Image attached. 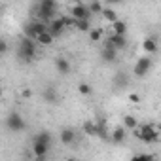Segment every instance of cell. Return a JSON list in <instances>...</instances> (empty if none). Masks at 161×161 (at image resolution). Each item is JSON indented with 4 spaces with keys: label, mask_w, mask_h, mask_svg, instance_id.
<instances>
[{
    "label": "cell",
    "mask_w": 161,
    "mask_h": 161,
    "mask_svg": "<svg viewBox=\"0 0 161 161\" xmlns=\"http://www.w3.org/2000/svg\"><path fill=\"white\" fill-rule=\"evenodd\" d=\"M17 57H19V61H23V63L34 61V59H36V42H34L32 38H27V36H25V38L19 42Z\"/></svg>",
    "instance_id": "1"
},
{
    "label": "cell",
    "mask_w": 161,
    "mask_h": 161,
    "mask_svg": "<svg viewBox=\"0 0 161 161\" xmlns=\"http://www.w3.org/2000/svg\"><path fill=\"white\" fill-rule=\"evenodd\" d=\"M135 135L142 142H146V144H155L159 140V127L157 125H152V123H146V125H140V127L136 125Z\"/></svg>",
    "instance_id": "2"
},
{
    "label": "cell",
    "mask_w": 161,
    "mask_h": 161,
    "mask_svg": "<svg viewBox=\"0 0 161 161\" xmlns=\"http://www.w3.org/2000/svg\"><path fill=\"white\" fill-rule=\"evenodd\" d=\"M57 2L55 0H38V19L40 21H49L55 17Z\"/></svg>",
    "instance_id": "3"
},
{
    "label": "cell",
    "mask_w": 161,
    "mask_h": 161,
    "mask_svg": "<svg viewBox=\"0 0 161 161\" xmlns=\"http://www.w3.org/2000/svg\"><path fill=\"white\" fill-rule=\"evenodd\" d=\"M6 127L12 131V133H21L27 129V121L17 114V112H12L8 118H6Z\"/></svg>",
    "instance_id": "4"
},
{
    "label": "cell",
    "mask_w": 161,
    "mask_h": 161,
    "mask_svg": "<svg viewBox=\"0 0 161 161\" xmlns=\"http://www.w3.org/2000/svg\"><path fill=\"white\" fill-rule=\"evenodd\" d=\"M150 70H152V59H150L148 55L140 57V59L135 63V66H133V74H135L136 78H144Z\"/></svg>",
    "instance_id": "5"
},
{
    "label": "cell",
    "mask_w": 161,
    "mask_h": 161,
    "mask_svg": "<svg viewBox=\"0 0 161 161\" xmlns=\"http://www.w3.org/2000/svg\"><path fill=\"white\" fill-rule=\"evenodd\" d=\"M44 31H47V25H46V21H32V23H29L27 27H25V36L27 38H36L40 32H44Z\"/></svg>",
    "instance_id": "6"
},
{
    "label": "cell",
    "mask_w": 161,
    "mask_h": 161,
    "mask_svg": "<svg viewBox=\"0 0 161 161\" xmlns=\"http://www.w3.org/2000/svg\"><path fill=\"white\" fill-rule=\"evenodd\" d=\"M70 15L74 17V19H91V12H89V8L86 6V4H82V2H76V4H72L70 6Z\"/></svg>",
    "instance_id": "7"
},
{
    "label": "cell",
    "mask_w": 161,
    "mask_h": 161,
    "mask_svg": "<svg viewBox=\"0 0 161 161\" xmlns=\"http://www.w3.org/2000/svg\"><path fill=\"white\" fill-rule=\"evenodd\" d=\"M66 27H64V21H63V17H53V19H49V25H47V31L57 38V36H61L63 34V31H64Z\"/></svg>",
    "instance_id": "8"
},
{
    "label": "cell",
    "mask_w": 161,
    "mask_h": 161,
    "mask_svg": "<svg viewBox=\"0 0 161 161\" xmlns=\"http://www.w3.org/2000/svg\"><path fill=\"white\" fill-rule=\"evenodd\" d=\"M101 59H103L104 63H116V59H118V49L112 47V46L106 42V46H104L103 51H101Z\"/></svg>",
    "instance_id": "9"
},
{
    "label": "cell",
    "mask_w": 161,
    "mask_h": 161,
    "mask_svg": "<svg viewBox=\"0 0 161 161\" xmlns=\"http://www.w3.org/2000/svg\"><path fill=\"white\" fill-rule=\"evenodd\" d=\"M34 42L40 44V46H44V47H47V46H51V44L55 42V36H53L49 31H44V32H40V34L34 38Z\"/></svg>",
    "instance_id": "10"
},
{
    "label": "cell",
    "mask_w": 161,
    "mask_h": 161,
    "mask_svg": "<svg viewBox=\"0 0 161 161\" xmlns=\"http://www.w3.org/2000/svg\"><path fill=\"white\" fill-rule=\"evenodd\" d=\"M47 152H49L47 144H42V142H36V140L32 142V153H34L36 159H44L47 155Z\"/></svg>",
    "instance_id": "11"
},
{
    "label": "cell",
    "mask_w": 161,
    "mask_h": 161,
    "mask_svg": "<svg viewBox=\"0 0 161 161\" xmlns=\"http://www.w3.org/2000/svg\"><path fill=\"white\" fill-rule=\"evenodd\" d=\"M42 99H44L47 104H57V103H59V93L55 91V87H46L44 93H42Z\"/></svg>",
    "instance_id": "12"
},
{
    "label": "cell",
    "mask_w": 161,
    "mask_h": 161,
    "mask_svg": "<svg viewBox=\"0 0 161 161\" xmlns=\"http://www.w3.org/2000/svg\"><path fill=\"white\" fill-rule=\"evenodd\" d=\"M108 44L119 51V49H123V47L127 46V40H125V36H123V34H112V36L108 38Z\"/></svg>",
    "instance_id": "13"
},
{
    "label": "cell",
    "mask_w": 161,
    "mask_h": 161,
    "mask_svg": "<svg viewBox=\"0 0 161 161\" xmlns=\"http://www.w3.org/2000/svg\"><path fill=\"white\" fill-rule=\"evenodd\" d=\"M55 70L64 76V74L70 72V63H68L64 57H57V59H55Z\"/></svg>",
    "instance_id": "14"
},
{
    "label": "cell",
    "mask_w": 161,
    "mask_h": 161,
    "mask_svg": "<svg viewBox=\"0 0 161 161\" xmlns=\"http://www.w3.org/2000/svg\"><path fill=\"white\" fill-rule=\"evenodd\" d=\"M59 138H61V142H63L64 146H70V144H74V140H76V133H74L72 129H63L61 135H59Z\"/></svg>",
    "instance_id": "15"
},
{
    "label": "cell",
    "mask_w": 161,
    "mask_h": 161,
    "mask_svg": "<svg viewBox=\"0 0 161 161\" xmlns=\"http://www.w3.org/2000/svg\"><path fill=\"white\" fill-rule=\"evenodd\" d=\"M142 49L146 51V55H152V53H155L157 51V40L152 36V38H146L144 42H142Z\"/></svg>",
    "instance_id": "16"
},
{
    "label": "cell",
    "mask_w": 161,
    "mask_h": 161,
    "mask_svg": "<svg viewBox=\"0 0 161 161\" xmlns=\"http://www.w3.org/2000/svg\"><path fill=\"white\" fill-rule=\"evenodd\" d=\"M101 15H103V19H104L106 23H110V25H112L116 19H119L114 8H103V10H101Z\"/></svg>",
    "instance_id": "17"
},
{
    "label": "cell",
    "mask_w": 161,
    "mask_h": 161,
    "mask_svg": "<svg viewBox=\"0 0 161 161\" xmlns=\"http://www.w3.org/2000/svg\"><path fill=\"white\" fill-rule=\"evenodd\" d=\"M125 135H127V129L121 125V127H116L114 131H112V140L116 142V144H121L123 140H125Z\"/></svg>",
    "instance_id": "18"
},
{
    "label": "cell",
    "mask_w": 161,
    "mask_h": 161,
    "mask_svg": "<svg viewBox=\"0 0 161 161\" xmlns=\"http://www.w3.org/2000/svg\"><path fill=\"white\" fill-rule=\"evenodd\" d=\"M127 84H129L127 74H123V72H118V74L114 76V87H116V89H123Z\"/></svg>",
    "instance_id": "19"
},
{
    "label": "cell",
    "mask_w": 161,
    "mask_h": 161,
    "mask_svg": "<svg viewBox=\"0 0 161 161\" xmlns=\"http://www.w3.org/2000/svg\"><path fill=\"white\" fill-rule=\"evenodd\" d=\"M74 27L82 32L91 31V19H74Z\"/></svg>",
    "instance_id": "20"
},
{
    "label": "cell",
    "mask_w": 161,
    "mask_h": 161,
    "mask_svg": "<svg viewBox=\"0 0 161 161\" xmlns=\"http://www.w3.org/2000/svg\"><path fill=\"white\" fill-rule=\"evenodd\" d=\"M112 29H114V34H123V36H125V32H127V25H125V21H121V19H116V21L112 23Z\"/></svg>",
    "instance_id": "21"
},
{
    "label": "cell",
    "mask_w": 161,
    "mask_h": 161,
    "mask_svg": "<svg viewBox=\"0 0 161 161\" xmlns=\"http://www.w3.org/2000/svg\"><path fill=\"white\" fill-rule=\"evenodd\" d=\"M34 140H36V142H42V144H47V146H51V135H49L47 131H40V133L34 136Z\"/></svg>",
    "instance_id": "22"
},
{
    "label": "cell",
    "mask_w": 161,
    "mask_h": 161,
    "mask_svg": "<svg viewBox=\"0 0 161 161\" xmlns=\"http://www.w3.org/2000/svg\"><path fill=\"white\" fill-rule=\"evenodd\" d=\"M136 119H135V116H125L123 118V127L127 129V131H135L136 129Z\"/></svg>",
    "instance_id": "23"
},
{
    "label": "cell",
    "mask_w": 161,
    "mask_h": 161,
    "mask_svg": "<svg viewBox=\"0 0 161 161\" xmlns=\"http://www.w3.org/2000/svg\"><path fill=\"white\" fill-rule=\"evenodd\" d=\"M78 91H80V95H84V97H89L91 93H93V89H91V86L87 84V82H82L78 86Z\"/></svg>",
    "instance_id": "24"
},
{
    "label": "cell",
    "mask_w": 161,
    "mask_h": 161,
    "mask_svg": "<svg viewBox=\"0 0 161 161\" xmlns=\"http://www.w3.org/2000/svg\"><path fill=\"white\" fill-rule=\"evenodd\" d=\"M84 131H86L87 135H97V123L86 121V123H84Z\"/></svg>",
    "instance_id": "25"
},
{
    "label": "cell",
    "mask_w": 161,
    "mask_h": 161,
    "mask_svg": "<svg viewBox=\"0 0 161 161\" xmlns=\"http://www.w3.org/2000/svg\"><path fill=\"white\" fill-rule=\"evenodd\" d=\"M103 38V29H93L91 32H89V40L91 42H99Z\"/></svg>",
    "instance_id": "26"
},
{
    "label": "cell",
    "mask_w": 161,
    "mask_h": 161,
    "mask_svg": "<svg viewBox=\"0 0 161 161\" xmlns=\"http://www.w3.org/2000/svg\"><path fill=\"white\" fill-rule=\"evenodd\" d=\"M87 8H89V12H91V14H101V10H103V4L99 2V0H95V2H91Z\"/></svg>",
    "instance_id": "27"
},
{
    "label": "cell",
    "mask_w": 161,
    "mask_h": 161,
    "mask_svg": "<svg viewBox=\"0 0 161 161\" xmlns=\"http://www.w3.org/2000/svg\"><path fill=\"white\" fill-rule=\"evenodd\" d=\"M6 51H8V44H6V40H0V57L6 55Z\"/></svg>",
    "instance_id": "28"
},
{
    "label": "cell",
    "mask_w": 161,
    "mask_h": 161,
    "mask_svg": "<svg viewBox=\"0 0 161 161\" xmlns=\"http://www.w3.org/2000/svg\"><path fill=\"white\" fill-rule=\"evenodd\" d=\"M129 101L135 103V104H138V103H140V97H138L136 93H131V95H129Z\"/></svg>",
    "instance_id": "29"
},
{
    "label": "cell",
    "mask_w": 161,
    "mask_h": 161,
    "mask_svg": "<svg viewBox=\"0 0 161 161\" xmlns=\"http://www.w3.org/2000/svg\"><path fill=\"white\" fill-rule=\"evenodd\" d=\"M106 2H108L110 6H116V4H121V2H123V0H106Z\"/></svg>",
    "instance_id": "30"
},
{
    "label": "cell",
    "mask_w": 161,
    "mask_h": 161,
    "mask_svg": "<svg viewBox=\"0 0 161 161\" xmlns=\"http://www.w3.org/2000/svg\"><path fill=\"white\" fill-rule=\"evenodd\" d=\"M0 97H2V87H0Z\"/></svg>",
    "instance_id": "31"
}]
</instances>
